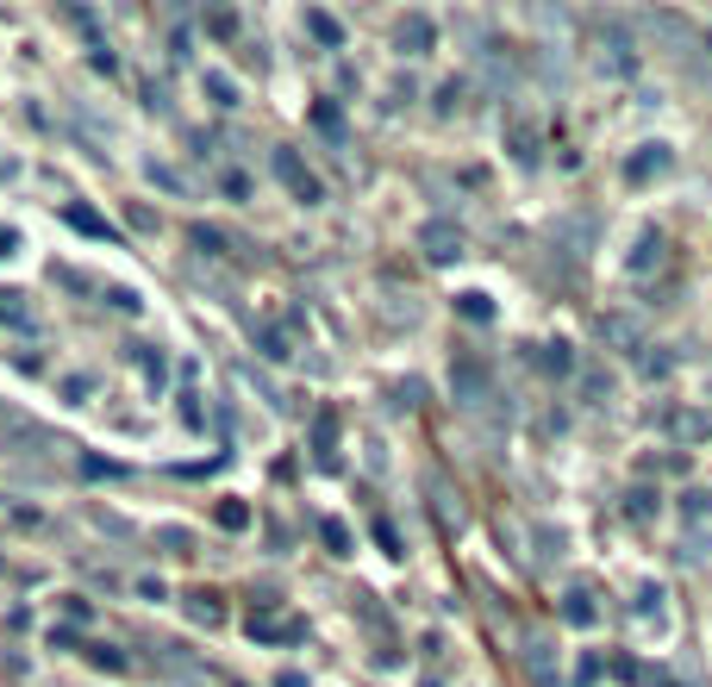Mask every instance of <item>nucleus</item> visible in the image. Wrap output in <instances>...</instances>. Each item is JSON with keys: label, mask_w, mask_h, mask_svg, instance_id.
<instances>
[{"label": "nucleus", "mask_w": 712, "mask_h": 687, "mask_svg": "<svg viewBox=\"0 0 712 687\" xmlns=\"http://www.w3.org/2000/svg\"><path fill=\"white\" fill-rule=\"evenodd\" d=\"M450 394H457L469 412H482L487 400H494V369H487L475 351H457V357H450Z\"/></svg>", "instance_id": "obj_1"}, {"label": "nucleus", "mask_w": 712, "mask_h": 687, "mask_svg": "<svg viewBox=\"0 0 712 687\" xmlns=\"http://www.w3.org/2000/svg\"><path fill=\"white\" fill-rule=\"evenodd\" d=\"M269 169H276V181H281V188H288L301 206H319V201H326V181H319V176L301 163V151L276 144V151H269Z\"/></svg>", "instance_id": "obj_2"}, {"label": "nucleus", "mask_w": 712, "mask_h": 687, "mask_svg": "<svg viewBox=\"0 0 712 687\" xmlns=\"http://www.w3.org/2000/svg\"><path fill=\"white\" fill-rule=\"evenodd\" d=\"M419 251L432 256V263H457L462 256V231L450 219H432V226H419Z\"/></svg>", "instance_id": "obj_3"}, {"label": "nucleus", "mask_w": 712, "mask_h": 687, "mask_svg": "<svg viewBox=\"0 0 712 687\" xmlns=\"http://www.w3.org/2000/svg\"><path fill=\"white\" fill-rule=\"evenodd\" d=\"M562 619H569V625H594V619H600V607H594V594H587V587H575V594L562 600Z\"/></svg>", "instance_id": "obj_4"}, {"label": "nucleus", "mask_w": 712, "mask_h": 687, "mask_svg": "<svg viewBox=\"0 0 712 687\" xmlns=\"http://www.w3.org/2000/svg\"><path fill=\"white\" fill-rule=\"evenodd\" d=\"M306 31H313L319 44H331V51L344 44V31H338V20H331V13H319V7H306Z\"/></svg>", "instance_id": "obj_5"}, {"label": "nucleus", "mask_w": 712, "mask_h": 687, "mask_svg": "<svg viewBox=\"0 0 712 687\" xmlns=\"http://www.w3.org/2000/svg\"><path fill=\"white\" fill-rule=\"evenodd\" d=\"M425 44H432V26H425V20L412 13L407 26H400V51H407V56H425Z\"/></svg>", "instance_id": "obj_6"}, {"label": "nucleus", "mask_w": 712, "mask_h": 687, "mask_svg": "<svg viewBox=\"0 0 712 687\" xmlns=\"http://www.w3.org/2000/svg\"><path fill=\"white\" fill-rule=\"evenodd\" d=\"M669 432H675V437H707L712 419H707V412H669Z\"/></svg>", "instance_id": "obj_7"}, {"label": "nucleus", "mask_w": 712, "mask_h": 687, "mask_svg": "<svg viewBox=\"0 0 712 687\" xmlns=\"http://www.w3.org/2000/svg\"><path fill=\"white\" fill-rule=\"evenodd\" d=\"M650 263H662V238H657V231H644V238H637V256H632V269L644 276Z\"/></svg>", "instance_id": "obj_8"}, {"label": "nucleus", "mask_w": 712, "mask_h": 687, "mask_svg": "<svg viewBox=\"0 0 712 687\" xmlns=\"http://www.w3.org/2000/svg\"><path fill=\"white\" fill-rule=\"evenodd\" d=\"M251 637H301L294 619H251Z\"/></svg>", "instance_id": "obj_9"}, {"label": "nucleus", "mask_w": 712, "mask_h": 687, "mask_svg": "<svg viewBox=\"0 0 712 687\" xmlns=\"http://www.w3.org/2000/svg\"><path fill=\"white\" fill-rule=\"evenodd\" d=\"M650 169H669V151H662V144H650V151H644V156L632 163V181H644Z\"/></svg>", "instance_id": "obj_10"}, {"label": "nucleus", "mask_w": 712, "mask_h": 687, "mask_svg": "<svg viewBox=\"0 0 712 687\" xmlns=\"http://www.w3.org/2000/svg\"><path fill=\"white\" fill-rule=\"evenodd\" d=\"M600 331H607L612 344H632V351H637V326H632V319H600Z\"/></svg>", "instance_id": "obj_11"}, {"label": "nucleus", "mask_w": 712, "mask_h": 687, "mask_svg": "<svg viewBox=\"0 0 712 687\" xmlns=\"http://www.w3.org/2000/svg\"><path fill=\"white\" fill-rule=\"evenodd\" d=\"M319 537H326V544L338 550V557H351V532H344L338 519H326V525H319Z\"/></svg>", "instance_id": "obj_12"}, {"label": "nucleus", "mask_w": 712, "mask_h": 687, "mask_svg": "<svg viewBox=\"0 0 712 687\" xmlns=\"http://www.w3.org/2000/svg\"><path fill=\"white\" fill-rule=\"evenodd\" d=\"M188 612H194L201 625H219V600H213V594H194V600H188Z\"/></svg>", "instance_id": "obj_13"}, {"label": "nucleus", "mask_w": 712, "mask_h": 687, "mask_svg": "<svg viewBox=\"0 0 712 687\" xmlns=\"http://www.w3.org/2000/svg\"><path fill=\"white\" fill-rule=\"evenodd\" d=\"M544 369H557V376H569V369H575V357H569V344H550V351H544Z\"/></svg>", "instance_id": "obj_14"}, {"label": "nucleus", "mask_w": 712, "mask_h": 687, "mask_svg": "<svg viewBox=\"0 0 712 687\" xmlns=\"http://www.w3.org/2000/svg\"><path fill=\"white\" fill-rule=\"evenodd\" d=\"M462 319H487V313H494V306H487V294H462Z\"/></svg>", "instance_id": "obj_15"}, {"label": "nucleus", "mask_w": 712, "mask_h": 687, "mask_svg": "<svg viewBox=\"0 0 712 687\" xmlns=\"http://www.w3.org/2000/svg\"><path fill=\"white\" fill-rule=\"evenodd\" d=\"M88 662H101V669H126V657H119L113 644H94V650H88Z\"/></svg>", "instance_id": "obj_16"}, {"label": "nucleus", "mask_w": 712, "mask_h": 687, "mask_svg": "<svg viewBox=\"0 0 712 687\" xmlns=\"http://www.w3.org/2000/svg\"><path fill=\"white\" fill-rule=\"evenodd\" d=\"M206 94H213L219 106H238V101H231V81L226 76H206Z\"/></svg>", "instance_id": "obj_17"}, {"label": "nucleus", "mask_w": 712, "mask_h": 687, "mask_svg": "<svg viewBox=\"0 0 712 687\" xmlns=\"http://www.w3.org/2000/svg\"><path fill=\"white\" fill-rule=\"evenodd\" d=\"M219 525H231V532H238V525H251V512H244V507H219Z\"/></svg>", "instance_id": "obj_18"}, {"label": "nucleus", "mask_w": 712, "mask_h": 687, "mask_svg": "<svg viewBox=\"0 0 712 687\" xmlns=\"http://www.w3.org/2000/svg\"><path fill=\"white\" fill-rule=\"evenodd\" d=\"M0 319H20V294L13 288H0Z\"/></svg>", "instance_id": "obj_19"}, {"label": "nucleus", "mask_w": 712, "mask_h": 687, "mask_svg": "<svg viewBox=\"0 0 712 687\" xmlns=\"http://www.w3.org/2000/svg\"><path fill=\"white\" fill-rule=\"evenodd\" d=\"M0 432H20V419H13V412H0Z\"/></svg>", "instance_id": "obj_20"}, {"label": "nucleus", "mask_w": 712, "mask_h": 687, "mask_svg": "<svg viewBox=\"0 0 712 687\" xmlns=\"http://www.w3.org/2000/svg\"><path fill=\"white\" fill-rule=\"evenodd\" d=\"M707 44H712V31H707Z\"/></svg>", "instance_id": "obj_21"}]
</instances>
